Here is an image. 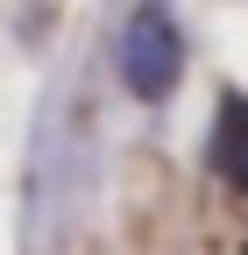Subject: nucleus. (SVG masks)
I'll use <instances>...</instances> for the list:
<instances>
[{
    "mask_svg": "<svg viewBox=\"0 0 248 255\" xmlns=\"http://www.w3.org/2000/svg\"><path fill=\"white\" fill-rule=\"evenodd\" d=\"M184 71V36H177V14L163 0H142L128 14V36H121V78H128L135 100H163Z\"/></svg>",
    "mask_w": 248,
    "mask_h": 255,
    "instance_id": "f257e3e1",
    "label": "nucleus"
},
{
    "mask_svg": "<svg viewBox=\"0 0 248 255\" xmlns=\"http://www.w3.org/2000/svg\"><path fill=\"white\" fill-rule=\"evenodd\" d=\"M206 163L227 191L248 199V92H227L220 114H213V142H206Z\"/></svg>",
    "mask_w": 248,
    "mask_h": 255,
    "instance_id": "f03ea898",
    "label": "nucleus"
}]
</instances>
